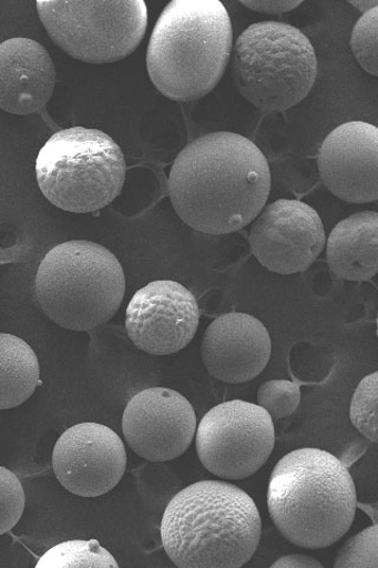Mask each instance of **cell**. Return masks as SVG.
I'll list each match as a JSON object with an SVG mask.
<instances>
[{"label": "cell", "instance_id": "1", "mask_svg": "<svg viewBox=\"0 0 378 568\" xmlns=\"http://www.w3.org/2000/svg\"><path fill=\"white\" fill-rule=\"evenodd\" d=\"M168 189L177 216L188 226L226 235L257 219L272 190V171L255 142L237 133L215 132L180 152Z\"/></svg>", "mask_w": 378, "mask_h": 568}, {"label": "cell", "instance_id": "2", "mask_svg": "<svg viewBox=\"0 0 378 568\" xmlns=\"http://www.w3.org/2000/svg\"><path fill=\"white\" fill-rule=\"evenodd\" d=\"M160 530L166 555L180 568H239L257 552L262 518L246 491L206 479L173 497Z\"/></svg>", "mask_w": 378, "mask_h": 568}, {"label": "cell", "instance_id": "3", "mask_svg": "<svg viewBox=\"0 0 378 568\" xmlns=\"http://www.w3.org/2000/svg\"><path fill=\"white\" fill-rule=\"evenodd\" d=\"M267 507L287 541L303 548H326L344 538L354 524V478L335 455L297 449L280 458L269 476Z\"/></svg>", "mask_w": 378, "mask_h": 568}, {"label": "cell", "instance_id": "4", "mask_svg": "<svg viewBox=\"0 0 378 568\" xmlns=\"http://www.w3.org/2000/svg\"><path fill=\"white\" fill-rule=\"evenodd\" d=\"M232 41L231 18L218 0H174L161 13L152 33L150 78L171 100L203 99L221 82Z\"/></svg>", "mask_w": 378, "mask_h": 568}, {"label": "cell", "instance_id": "5", "mask_svg": "<svg viewBox=\"0 0 378 568\" xmlns=\"http://www.w3.org/2000/svg\"><path fill=\"white\" fill-rule=\"evenodd\" d=\"M34 292L53 323L85 332L110 322L118 313L125 276L121 263L106 247L70 241L45 255L35 275Z\"/></svg>", "mask_w": 378, "mask_h": 568}, {"label": "cell", "instance_id": "6", "mask_svg": "<svg viewBox=\"0 0 378 568\" xmlns=\"http://www.w3.org/2000/svg\"><path fill=\"white\" fill-rule=\"evenodd\" d=\"M233 74L239 93L256 109L285 112L313 91L317 79L315 48L290 24H252L234 48Z\"/></svg>", "mask_w": 378, "mask_h": 568}, {"label": "cell", "instance_id": "7", "mask_svg": "<svg viewBox=\"0 0 378 568\" xmlns=\"http://www.w3.org/2000/svg\"><path fill=\"white\" fill-rule=\"evenodd\" d=\"M125 172V159L115 140L84 128L53 134L35 160V176L44 197L75 213L110 205L123 189Z\"/></svg>", "mask_w": 378, "mask_h": 568}, {"label": "cell", "instance_id": "8", "mask_svg": "<svg viewBox=\"0 0 378 568\" xmlns=\"http://www.w3.org/2000/svg\"><path fill=\"white\" fill-rule=\"evenodd\" d=\"M50 39L69 57L103 64L123 60L139 47L149 24L142 0L38 2Z\"/></svg>", "mask_w": 378, "mask_h": 568}, {"label": "cell", "instance_id": "9", "mask_svg": "<svg viewBox=\"0 0 378 568\" xmlns=\"http://www.w3.org/2000/svg\"><path fill=\"white\" fill-rule=\"evenodd\" d=\"M196 453L211 474L244 479L256 474L275 449L274 419L259 405L231 400L211 408L197 426Z\"/></svg>", "mask_w": 378, "mask_h": 568}, {"label": "cell", "instance_id": "10", "mask_svg": "<svg viewBox=\"0 0 378 568\" xmlns=\"http://www.w3.org/2000/svg\"><path fill=\"white\" fill-rule=\"evenodd\" d=\"M326 231L317 211L300 201L280 200L260 211L251 229L252 253L269 272H305L326 246Z\"/></svg>", "mask_w": 378, "mask_h": 568}, {"label": "cell", "instance_id": "11", "mask_svg": "<svg viewBox=\"0 0 378 568\" xmlns=\"http://www.w3.org/2000/svg\"><path fill=\"white\" fill-rule=\"evenodd\" d=\"M201 308L195 296L174 281H154L132 297L125 329L133 344L152 355L183 351L195 336Z\"/></svg>", "mask_w": 378, "mask_h": 568}, {"label": "cell", "instance_id": "12", "mask_svg": "<svg viewBox=\"0 0 378 568\" xmlns=\"http://www.w3.org/2000/svg\"><path fill=\"white\" fill-rule=\"evenodd\" d=\"M52 468L69 493L98 497L120 484L127 468V452L121 437L108 426L81 423L59 438Z\"/></svg>", "mask_w": 378, "mask_h": 568}, {"label": "cell", "instance_id": "13", "mask_svg": "<svg viewBox=\"0 0 378 568\" xmlns=\"http://www.w3.org/2000/svg\"><path fill=\"white\" fill-rule=\"evenodd\" d=\"M122 432L140 457L167 462L190 448L196 433V416L192 404L176 390L146 388L125 406Z\"/></svg>", "mask_w": 378, "mask_h": 568}, {"label": "cell", "instance_id": "14", "mask_svg": "<svg viewBox=\"0 0 378 568\" xmlns=\"http://www.w3.org/2000/svg\"><path fill=\"white\" fill-rule=\"evenodd\" d=\"M378 130L364 121L340 124L324 140L318 169L324 185L341 201L378 200Z\"/></svg>", "mask_w": 378, "mask_h": 568}, {"label": "cell", "instance_id": "15", "mask_svg": "<svg viewBox=\"0 0 378 568\" xmlns=\"http://www.w3.org/2000/svg\"><path fill=\"white\" fill-rule=\"evenodd\" d=\"M272 337L258 318L228 313L206 329L202 358L210 375L228 384L257 378L272 358Z\"/></svg>", "mask_w": 378, "mask_h": 568}, {"label": "cell", "instance_id": "16", "mask_svg": "<svg viewBox=\"0 0 378 568\" xmlns=\"http://www.w3.org/2000/svg\"><path fill=\"white\" fill-rule=\"evenodd\" d=\"M55 84V64L41 43L24 38L0 43V110L13 115L38 113Z\"/></svg>", "mask_w": 378, "mask_h": 568}, {"label": "cell", "instance_id": "17", "mask_svg": "<svg viewBox=\"0 0 378 568\" xmlns=\"http://www.w3.org/2000/svg\"><path fill=\"white\" fill-rule=\"evenodd\" d=\"M378 213L364 211L339 222L328 240L327 257L340 278L365 282L378 271Z\"/></svg>", "mask_w": 378, "mask_h": 568}, {"label": "cell", "instance_id": "18", "mask_svg": "<svg viewBox=\"0 0 378 568\" xmlns=\"http://www.w3.org/2000/svg\"><path fill=\"white\" fill-rule=\"evenodd\" d=\"M38 355L12 334L0 333V410L25 403L42 384Z\"/></svg>", "mask_w": 378, "mask_h": 568}, {"label": "cell", "instance_id": "19", "mask_svg": "<svg viewBox=\"0 0 378 568\" xmlns=\"http://www.w3.org/2000/svg\"><path fill=\"white\" fill-rule=\"evenodd\" d=\"M39 568L119 567L114 557L96 540H74L52 547L40 559Z\"/></svg>", "mask_w": 378, "mask_h": 568}, {"label": "cell", "instance_id": "20", "mask_svg": "<svg viewBox=\"0 0 378 568\" xmlns=\"http://www.w3.org/2000/svg\"><path fill=\"white\" fill-rule=\"evenodd\" d=\"M377 372L358 384L351 404L350 420L355 428L369 440L377 443Z\"/></svg>", "mask_w": 378, "mask_h": 568}, {"label": "cell", "instance_id": "21", "mask_svg": "<svg viewBox=\"0 0 378 568\" xmlns=\"http://www.w3.org/2000/svg\"><path fill=\"white\" fill-rule=\"evenodd\" d=\"M378 8L366 12L354 27L351 49L367 73L378 77L377 53Z\"/></svg>", "mask_w": 378, "mask_h": 568}, {"label": "cell", "instance_id": "22", "mask_svg": "<svg viewBox=\"0 0 378 568\" xmlns=\"http://www.w3.org/2000/svg\"><path fill=\"white\" fill-rule=\"evenodd\" d=\"M335 568H378V527L358 532L340 548Z\"/></svg>", "mask_w": 378, "mask_h": 568}, {"label": "cell", "instance_id": "23", "mask_svg": "<svg viewBox=\"0 0 378 568\" xmlns=\"http://www.w3.org/2000/svg\"><path fill=\"white\" fill-rule=\"evenodd\" d=\"M25 509V491L21 479L0 466V536L20 523Z\"/></svg>", "mask_w": 378, "mask_h": 568}, {"label": "cell", "instance_id": "24", "mask_svg": "<svg viewBox=\"0 0 378 568\" xmlns=\"http://www.w3.org/2000/svg\"><path fill=\"white\" fill-rule=\"evenodd\" d=\"M300 386L290 381H272L264 383L258 390V405L273 419L294 415L300 403Z\"/></svg>", "mask_w": 378, "mask_h": 568}, {"label": "cell", "instance_id": "25", "mask_svg": "<svg viewBox=\"0 0 378 568\" xmlns=\"http://www.w3.org/2000/svg\"><path fill=\"white\" fill-rule=\"evenodd\" d=\"M241 3L249 10L268 14L289 12L302 4L294 0H269V2L267 0H246V2L242 0Z\"/></svg>", "mask_w": 378, "mask_h": 568}, {"label": "cell", "instance_id": "26", "mask_svg": "<svg viewBox=\"0 0 378 568\" xmlns=\"http://www.w3.org/2000/svg\"><path fill=\"white\" fill-rule=\"evenodd\" d=\"M317 559L306 555H290L278 559L272 568H323Z\"/></svg>", "mask_w": 378, "mask_h": 568}, {"label": "cell", "instance_id": "27", "mask_svg": "<svg viewBox=\"0 0 378 568\" xmlns=\"http://www.w3.org/2000/svg\"><path fill=\"white\" fill-rule=\"evenodd\" d=\"M349 3L364 13L378 8L377 0H351Z\"/></svg>", "mask_w": 378, "mask_h": 568}]
</instances>
